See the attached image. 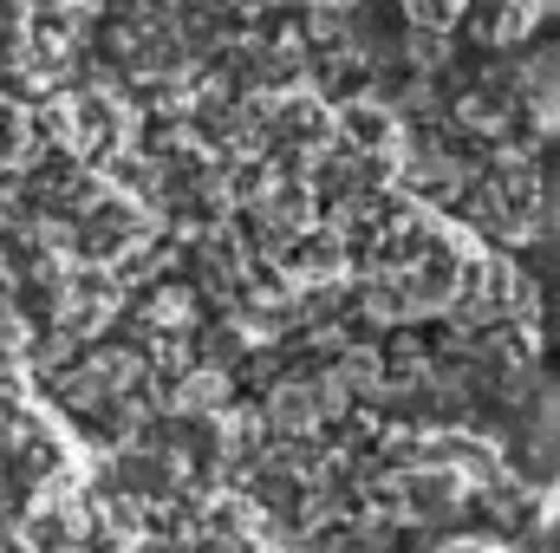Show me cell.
<instances>
[{
    "label": "cell",
    "mask_w": 560,
    "mask_h": 553,
    "mask_svg": "<svg viewBox=\"0 0 560 553\" xmlns=\"http://www.w3.org/2000/svg\"><path fill=\"white\" fill-rule=\"evenodd\" d=\"M275 423L287 475L261 534L280 553L509 548L515 482L489 436L306 398H280Z\"/></svg>",
    "instance_id": "1"
},
{
    "label": "cell",
    "mask_w": 560,
    "mask_h": 553,
    "mask_svg": "<svg viewBox=\"0 0 560 553\" xmlns=\"http://www.w3.org/2000/svg\"><path fill=\"white\" fill-rule=\"evenodd\" d=\"M456 553H509V548H456Z\"/></svg>",
    "instance_id": "2"
}]
</instances>
